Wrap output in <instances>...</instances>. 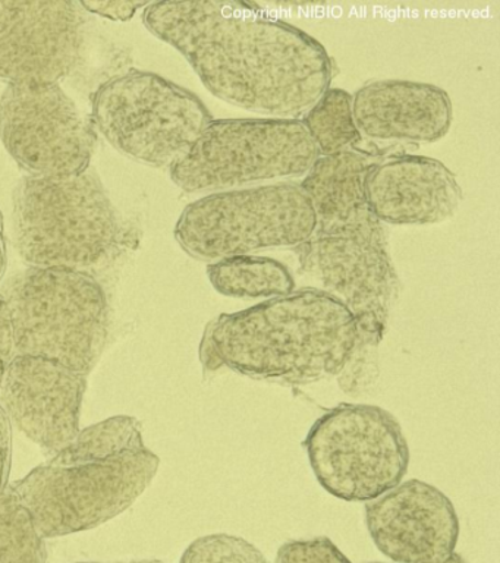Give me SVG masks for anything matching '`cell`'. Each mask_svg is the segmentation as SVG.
<instances>
[{
  "mask_svg": "<svg viewBox=\"0 0 500 563\" xmlns=\"http://www.w3.org/2000/svg\"><path fill=\"white\" fill-rule=\"evenodd\" d=\"M364 512L373 543L393 563H443L455 553L458 515L432 484L408 479L367 501Z\"/></svg>",
  "mask_w": 500,
  "mask_h": 563,
  "instance_id": "14",
  "label": "cell"
},
{
  "mask_svg": "<svg viewBox=\"0 0 500 563\" xmlns=\"http://www.w3.org/2000/svg\"><path fill=\"white\" fill-rule=\"evenodd\" d=\"M320 486L345 501H371L405 477L410 448L397 418L367 404H341L323 413L304 440Z\"/></svg>",
  "mask_w": 500,
  "mask_h": 563,
  "instance_id": "10",
  "label": "cell"
},
{
  "mask_svg": "<svg viewBox=\"0 0 500 563\" xmlns=\"http://www.w3.org/2000/svg\"><path fill=\"white\" fill-rule=\"evenodd\" d=\"M159 465L144 443L142 424L116 416L80 430L68 446L10 487L49 540L93 530L125 512Z\"/></svg>",
  "mask_w": 500,
  "mask_h": 563,
  "instance_id": "4",
  "label": "cell"
},
{
  "mask_svg": "<svg viewBox=\"0 0 500 563\" xmlns=\"http://www.w3.org/2000/svg\"><path fill=\"white\" fill-rule=\"evenodd\" d=\"M46 539L11 487L0 493V563H46Z\"/></svg>",
  "mask_w": 500,
  "mask_h": 563,
  "instance_id": "19",
  "label": "cell"
},
{
  "mask_svg": "<svg viewBox=\"0 0 500 563\" xmlns=\"http://www.w3.org/2000/svg\"><path fill=\"white\" fill-rule=\"evenodd\" d=\"M15 355L38 356L89 376L108 345L109 302L89 273L29 267L3 285Z\"/></svg>",
  "mask_w": 500,
  "mask_h": 563,
  "instance_id": "6",
  "label": "cell"
},
{
  "mask_svg": "<svg viewBox=\"0 0 500 563\" xmlns=\"http://www.w3.org/2000/svg\"><path fill=\"white\" fill-rule=\"evenodd\" d=\"M315 229L313 206L300 184L275 183L205 194L182 210L174 236L199 262L296 249Z\"/></svg>",
  "mask_w": 500,
  "mask_h": 563,
  "instance_id": "8",
  "label": "cell"
},
{
  "mask_svg": "<svg viewBox=\"0 0 500 563\" xmlns=\"http://www.w3.org/2000/svg\"><path fill=\"white\" fill-rule=\"evenodd\" d=\"M353 112L362 136L395 143H436L454 121L445 90L407 79L367 82L353 96Z\"/></svg>",
  "mask_w": 500,
  "mask_h": 563,
  "instance_id": "16",
  "label": "cell"
},
{
  "mask_svg": "<svg viewBox=\"0 0 500 563\" xmlns=\"http://www.w3.org/2000/svg\"><path fill=\"white\" fill-rule=\"evenodd\" d=\"M87 13H96L113 21H129L140 8H146L143 2H80Z\"/></svg>",
  "mask_w": 500,
  "mask_h": 563,
  "instance_id": "22",
  "label": "cell"
},
{
  "mask_svg": "<svg viewBox=\"0 0 500 563\" xmlns=\"http://www.w3.org/2000/svg\"><path fill=\"white\" fill-rule=\"evenodd\" d=\"M14 342H12L10 317H8L5 301L0 295V383H2L3 374L8 364L14 358Z\"/></svg>",
  "mask_w": 500,
  "mask_h": 563,
  "instance_id": "24",
  "label": "cell"
},
{
  "mask_svg": "<svg viewBox=\"0 0 500 563\" xmlns=\"http://www.w3.org/2000/svg\"><path fill=\"white\" fill-rule=\"evenodd\" d=\"M12 461V430L11 422L0 408V493L10 487V473Z\"/></svg>",
  "mask_w": 500,
  "mask_h": 563,
  "instance_id": "23",
  "label": "cell"
},
{
  "mask_svg": "<svg viewBox=\"0 0 500 563\" xmlns=\"http://www.w3.org/2000/svg\"><path fill=\"white\" fill-rule=\"evenodd\" d=\"M362 336L348 308L304 288L218 316L200 343L204 373L226 367L253 380L304 386L340 376Z\"/></svg>",
  "mask_w": 500,
  "mask_h": 563,
  "instance_id": "3",
  "label": "cell"
},
{
  "mask_svg": "<svg viewBox=\"0 0 500 563\" xmlns=\"http://www.w3.org/2000/svg\"><path fill=\"white\" fill-rule=\"evenodd\" d=\"M8 264L5 233H3L2 216H0V280L5 275Z\"/></svg>",
  "mask_w": 500,
  "mask_h": 563,
  "instance_id": "25",
  "label": "cell"
},
{
  "mask_svg": "<svg viewBox=\"0 0 500 563\" xmlns=\"http://www.w3.org/2000/svg\"><path fill=\"white\" fill-rule=\"evenodd\" d=\"M307 132L320 156L358 147L363 136L354 121L353 95L342 88H329L304 113Z\"/></svg>",
  "mask_w": 500,
  "mask_h": 563,
  "instance_id": "18",
  "label": "cell"
},
{
  "mask_svg": "<svg viewBox=\"0 0 500 563\" xmlns=\"http://www.w3.org/2000/svg\"><path fill=\"white\" fill-rule=\"evenodd\" d=\"M275 563H353L332 540L318 537L285 543L276 554Z\"/></svg>",
  "mask_w": 500,
  "mask_h": 563,
  "instance_id": "21",
  "label": "cell"
},
{
  "mask_svg": "<svg viewBox=\"0 0 500 563\" xmlns=\"http://www.w3.org/2000/svg\"><path fill=\"white\" fill-rule=\"evenodd\" d=\"M320 157L300 119H213L169 167L188 194H213L304 176Z\"/></svg>",
  "mask_w": 500,
  "mask_h": 563,
  "instance_id": "7",
  "label": "cell"
},
{
  "mask_svg": "<svg viewBox=\"0 0 500 563\" xmlns=\"http://www.w3.org/2000/svg\"><path fill=\"white\" fill-rule=\"evenodd\" d=\"M443 563H468V562L465 561V559L463 556H460V554L454 553V554H452V556L449 559H446V561Z\"/></svg>",
  "mask_w": 500,
  "mask_h": 563,
  "instance_id": "26",
  "label": "cell"
},
{
  "mask_svg": "<svg viewBox=\"0 0 500 563\" xmlns=\"http://www.w3.org/2000/svg\"><path fill=\"white\" fill-rule=\"evenodd\" d=\"M143 24L218 99L275 119L304 114L331 88L333 65L313 35L241 2H157Z\"/></svg>",
  "mask_w": 500,
  "mask_h": 563,
  "instance_id": "1",
  "label": "cell"
},
{
  "mask_svg": "<svg viewBox=\"0 0 500 563\" xmlns=\"http://www.w3.org/2000/svg\"><path fill=\"white\" fill-rule=\"evenodd\" d=\"M364 194L377 220L395 227L446 222L464 198L445 163L415 154H385L367 172Z\"/></svg>",
  "mask_w": 500,
  "mask_h": 563,
  "instance_id": "15",
  "label": "cell"
},
{
  "mask_svg": "<svg viewBox=\"0 0 500 563\" xmlns=\"http://www.w3.org/2000/svg\"><path fill=\"white\" fill-rule=\"evenodd\" d=\"M86 374L38 356L15 355L0 383V408L43 451L68 446L80 433Z\"/></svg>",
  "mask_w": 500,
  "mask_h": 563,
  "instance_id": "13",
  "label": "cell"
},
{
  "mask_svg": "<svg viewBox=\"0 0 500 563\" xmlns=\"http://www.w3.org/2000/svg\"><path fill=\"white\" fill-rule=\"evenodd\" d=\"M77 563H103V562H77ZM113 563H164L157 561H138V562H113Z\"/></svg>",
  "mask_w": 500,
  "mask_h": 563,
  "instance_id": "27",
  "label": "cell"
},
{
  "mask_svg": "<svg viewBox=\"0 0 500 563\" xmlns=\"http://www.w3.org/2000/svg\"><path fill=\"white\" fill-rule=\"evenodd\" d=\"M179 563H269L260 550L241 537L212 534L192 541Z\"/></svg>",
  "mask_w": 500,
  "mask_h": 563,
  "instance_id": "20",
  "label": "cell"
},
{
  "mask_svg": "<svg viewBox=\"0 0 500 563\" xmlns=\"http://www.w3.org/2000/svg\"><path fill=\"white\" fill-rule=\"evenodd\" d=\"M208 277L218 294L230 298L267 301L296 290L289 268L278 260L262 255H240L210 263Z\"/></svg>",
  "mask_w": 500,
  "mask_h": 563,
  "instance_id": "17",
  "label": "cell"
},
{
  "mask_svg": "<svg viewBox=\"0 0 500 563\" xmlns=\"http://www.w3.org/2000/svg\"><path fill=\"white\" fill-rule=\"evenodd\" d=\"M86 35L80 2H0V81L59 84L80 64Z\"/></svg>",
  "mask_w": 500,
  "mask_h": 563,
  "instance_id": "12",
  "label": "cell"
},
{
  "mask_svg": "<svg viewBox=\"0 0 500 563\" xmlns=\"http://www.w3.org/2000/svg\"><path fill=\"white\" fill-rule=\"evenodd\" d=\"M90 121L124 156L169 169L213 118L195 92L155 73L130 69L100 84Z\"/></svg>",
  "mask_w": 500,
  "mask_h": 563,
  "instance_id": "9",
  "label": "cell"
},
{
  "mask_svg": "<svg viewBox=\"0 0 500 563\" xmlns=\"http://www.w3.org/2000/svg\"><path fill=\"white\" fill-rule=\"evenodd\" d=\"M384 154L359 147L320 156L300 184L315 213V229L292 249L298 272L344 303L364 345L379 347L401 280L388 232L367 205L364 180Z\"/></svg>",
  "mask_w": 500,
  "mask_h": 563,
  "instance_id": "2",
  "label": "cell"
},
{
  "mask_svg": "<svg viewBox=\"0 0 500 563\" xmlns=\"http://www.w3.org/2000/svg\"><path fill=\"white\" fill-rule=\"evenodd\" d=\"M375 563H380V562H375Z\"/></svg>",
  "mask_w": 500,
  "mask_h": 563,
  "instance_id": "28",
  "label": "cell"
},
{
  "mask_svg": "<svg viewBox=\"0 0 500 563\" xmlns=\"http://www.w3.org/2000/svg\"><path fill=\"white\" fill-rule=\"evenodd\" d=\"M0 140L29 176L68 178L90 169L98 135L76 101L51 84L5 88Z\"/></svg>",
  "mask_w": 500,
  "mask_h": 563,
  "instance_id": "11",
  "label": "cell"
},
{
  "mask_svg": "<svg viewBox=\"0 0 500 563\" xmlns=\"http://www.w3.org/2000/svg\"><path fill=\"white\" fill-rule=\"evenodd\" d=\"M12 235L29 267L89 273L120 253L122 224L95 170L68 178L24 176L12 197Z\"/></svg>",
  "mask_w": 500,
  "mask_h": 563,
  "instance_id": "5",
  "label": "cell"
}]
</instances>
